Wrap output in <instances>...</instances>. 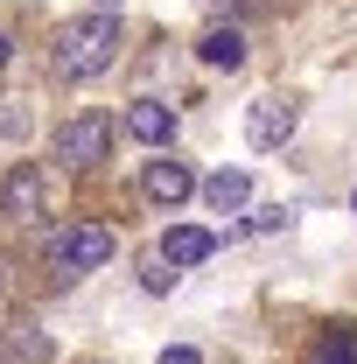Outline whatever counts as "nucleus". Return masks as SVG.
<instances>
[{
    "label": "nucleus",
    "instance_id": "nucleus-1",
    "mask_svg": "<svg viewBox=\"0 0 357 364\" xmlns=\"http://www.w3.org/2000/svg\"><path fill=\"white\" fill-rule=\"evenodd\" d=\"M112 56H119V21H112V14H78V21L56 28L49 70H56L63 85H85V77H105V70H112Z\"/></svg>",
    "mask_w": 357,
    "mask_h": 364
},
{
    "label": "nucleus",
    "instance_id": "nucleus-2",
    "mask_svg": "<svg viewBox=\"0 0 357 364\" xmlns=\"http://www.w3.org/2000/svg\"><path fill=\"white\" fill-rule=\"evenodd\" d=\"M0 218H7V225H43L49 218V168L14 161L7 182H0Z\"/></svg>",
    "mask_w": 357,
    "mask_h": 364
},
{
    "label": "nucleus",
    "instance_id": "nucleus-3",
    "mask_svg": "<svg viewBox=\"0 0 357 364\" xmlns=\"http://www.w3.org/2000/svg\"><path fill=\"white\" fill-rule=\"evenodd\" d=\"M105 154H112V119L105 112H78V119L56 127V161L63 168H98Z\"/></svg>",
    "mask_w": 357,
    "mask_h": 364
},
{
    "label": "nucleus",
    "instance_id": "nucleus-4",
    "mask_svg": "<svg viewBox=\"0 0 357 364\" xmlns=\"http://www.w3.org/2000/svg\"><path fill=\"white\" fill-rule=\"evenodd\" d=\"M294 127H302V105H294L287 91H267V98H252V105H245V140H252L260 154L287 147V140H294Z\"/></svg>",
    "mask_w": 357,
    "mask_h": 364
},
{
    "label": "nucleus",
    "instance_id": "nucleus-5",
    "mask_svg": "<svg viewBox=\"0 0 357 364\" xmlns=\"http://www.w3.org/2000/svg\"><path fill=\"white\" fill-rule=\"evenodd\" d=\"M112 259V231L105 225H70L56 245H49V267L63 273V280H78V273H98Z\"/></svg>",
    "mask_w": 357,
    "mask_h": 364
},
{
    "label": "nucleus",
    "instance_id": "nucleus-6",
    "mask_svg": "<svg viewBox=\"0 0 357 364\" xmlns=\"http://www.w3.org/2000/svg\"><path fill=\"white\" fill-rule=\"evenodd\" d=\"M127 134H134L140 147H169V140H176V112H169L161 98H134V105H127Z\"/></svg>",
    "mask_w": 357,
    "mask_h": 364
},
{
    "label": "nucleus",
    "instance_id": "nucleus-7",
    "mask_svg": "<svg viewBox=\"0 0 357 364\" xmlns=\"http://www.w3.org/2000/svg\"><path fill=\"white\" fill-rule=\"evenodd\" d=\"M140 182H147V196H154V203H169V210L196 189V176H189L182 161H147V176H140Z\"/></svg>",
    "mask_w": 357,
    "mask_h": 364
},
{
    "label": "nucleus",
    "instance_id": "nucleus-8",
    "mask_svg": "<svg viewBox=\"0 0 357 364\" xmlns=\"http://www.w3.org/2000/svg\"><path fill=\"white\" fill-rule=\"evenodd\" d=\"M161 252H169V267H203V259L218 252V238H211V231H196V225H176L169 238H161Z\"/></svg>",
    "mask_w": 357,
    "mask_h": 364
},
{
    "label": "nucleus",
    "instance_id": "nucleus-9",
    "mask_svg": "<svg viewBox=\"0 0 357 364\" xmlns=\"http://www.w3.org/2000/svg\"><path fill=\"white\" fill-rule=\"evenodd\" d=\"M245 196H252V182H245V168H218V176L203 182V203H211V210H245Z\"/></svg>",
    "mask_w": 357,
    "mask_h": 364
},
{
    "label": "nucleus",
    "instance_id": "nucleus-10",
    "mask_svg": "<svg viewBox=\"0 0 357 364\" xmlns=\"http://www.w3.org/2000/svg\"><path fill=\"white\" fill-rule=\"evenodd\" d=\"M309 364H357V329L351 322H329V329L309 343Z\"/></svg>",
    "mask_w": 357,
    "mask_h": 364
},
{
    "label": "nucleus",
    "instance_id": "nucleus-11",
    "mask_svg": "<svg viewBox=\"0 0 357 364\" xmlns=\"http://www.w3.org/2000/svg\"><path fill=\"white\" fill-rule=\"evenodd\" d=\"M196 56H203L211 70H238V63H245V36H238V28H211V36L196 43Z\"/></svg>",
    "mask_w": 357,
    "mask_h": 364
},
{
    "label": "nucleus",
    "instance_id": "nucleus-12",
    "mask_svg": "<svg viewBox=\"0 0 357 364\" xmlns=\"http://www.w3.org/2000/svg\"><path fill=\"white\" fill-rule=\"evenodd\" d=\"M0 343H7L14 364H43L49 358V336H36V329H0Z\"/></svg>",
    "mask_w": 357,
    "mask_h": 364
},
{
    "label": "nucleus",
    "instance_id": "nucleus-13",
    "mask_svg": "<svg viewBox=\"0 0 357 364\" xmlns=\"http://www.w3.org/2000/svg\"><path fill=\"white\" fill-rule=\"evenodd\" d=\"M140 287H147V294H169V287H176V273H169V252H154V259L140 267Z\"/></svg>",
    "mask_w": 357,
    "mask_h": 364
},
{
    "label": "nucleus",
    "instance_id": "nucleus-14",
    "mask_svg": "<svg viewBox=\"0 0 357 364\" xmlns=\"http://www.w3.org/2000/svg\"><path fill=\"white\" fill-rule=\"evenodd\" d=\"M280 225H287V210H280V203H267V210L252 218V231H280Z\"/></svg>",
    "mask_w": 357,
    "mask_h": 364
},
{
    "label": "nucleus",
    "instance_id": "nucleus-15",
    "mask_svg": "<svg viewBox=\"0 0 357 364\" xmlns=\"http://www.w3.org/2000/svg\"><path fill=\"white\" fill-rule=\"evenodd\" d=\"M161 364H203V358H196L189 343H176V350H161Z\"/></svg>",
    "mask_w": 357,
    "mask_h": 364
},
{
    "label": "nucleus",
    "instance_id": "nucleus-16",
    "mask_svg": "<svg viewBox=\"0 0 357 364\" xmlns=\"http://www.w3.org/2000/svg\"><path fill=\"white\" fill-rule=\"evenodd\" d=\"M0 301H14V259H0Z\"/></svg>",
    "mask_w": 357,
    "mask_h": 364
},
{
    "label": "nucleus",
    "instance_id": "nucleus-17",
    "mask_svg": "<svg viewBox=\"0 0 357 364\" xmlns=\"http://www.w3.org/2000/svg\"><path fill=\"white\" fill-rule=\"evenodd\" d=\"M91 7H98V14H119V0H91Z\"/></svg>",
    "mask_w": 357,
    "mask_h": 364
},
{
    "label": "nucleus",
    "instance_id": "nucleus-18",
    "mask_svg": "<svg viewBox=\"0 0 357 364\" xmlns=\"http://www.w3.org/2000/svg\"><path fill=\"white\" fill-rule=\"evenodd\" d=\"M7 56H14V43H7V36H0V70H7Z\"/></svg>",
    "mask_w": 357,
    "mask_h": 364
},
{
    "label": "nucleus",
    "instance_id": "nucleus-19",
    "mask_svg": "<svg viewBox=\"0 0 357 364\" xmlns=\"http://www.w3.org/2000/svg\"><path fill=\"white\" fill-rule=\"evenodd\" d=\"M0 364H7V343H0Z\"/></svg>",
    "mask_w": 357,
    "mask_h": 364
},
{
    "label": "nucleus",
    "instance_id": "nucleus-20",
    "mask_svg": "<svg viewBox=\"0 0 357 364\" xmlns=\"http://www.w3.org/2000/svg\"><path fill=\"white\" fill-rule=\"evenodd\" d=\"M351 203H357V196H351Z\"/></svg>",
    "mask_w": 357,
    "mask_h": 364
}]
</instances>
